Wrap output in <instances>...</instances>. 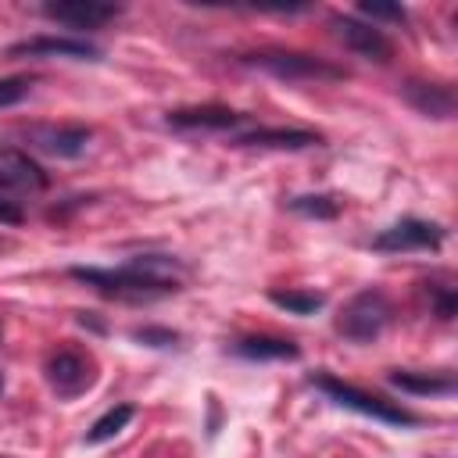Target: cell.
<instances>
[{"instance_id":"e0dca14e","label":"cell","mask_w":458,"mask_h":458,"mask_svg":"<svg viewBox=\"0 0 458 458\" xmlns=\"http://www.w3.org/2000/svg\"><path fill=\"white\" fill-rule=\"evenodd\" d=\"M132 415H136V408L132 404H114V408H107L89 429H86V444H104V440H111V437H118L129 422H132Z\"/></svg>"},{"instance_id":"d4e9b609","label":"cell","mask_w":458,"mask_h":458,"mask_svg":"<svg viewBox=\"0 0 458 458\" xmlns=\"http://www.w3.org/2000/svg\"><path fill=\"white\" fill-rule=\"evenodd\" d=\"M14 190H21V182H18V179H14V175H11V172L0 165V197H11Z\"/></svg>"},{"instance_id":"ffe728a7","label":"cell","mask_w":458,"mask_h":458,"mask_svg":"<svg viewBox=\"0 0 458 458\" xmlns=\"http://www.w3.org/2000/svg\"><path fill=\"white\" fill-rule=\"evenodd\" d=\"M358 14L369 18V25H376V21L408 25V11H404L401 4H386V0H361V4H358Z\"/></svg>"},{"instance_id":"277c9868","label":"cell","mask_w":458,"mask_h":458,"mask_svg":"<svg viewBox=\"0 0 458 458\" xmlns=\"http://www.w3.org/2000/svg\"><path fill=\"white\" fill-rule=\"evenodd\" d=\"M243 64L265 68L276 79L286 82H340L347 79V72L326 57L315 54H297V50H258V54H243Z\"/></svg>"},{"instance_id":"7c38bea8","label":"cell","mask_w":458,"mask_h":458,"mask_svg":"<svg viewBox=\"0 0 458 458\" xmlns=\"http://www.w3.org/2000/svg\"><path fill=\"white\" fill-rule=\"evenodd\" d=\"M29 143L43 154H54V157H79L86 147H89V129L86 125H32L29 132Z\"/></svg>"},{"instance_id":"ba28073f","label":"cell","mask_w":458,"mask_h":458,"mask_svg":"<svg viewBox=\"0 0 458 458\" xmlns=\"http://www.w3.org/2000/svg\"><path fill=\"white\" fill-rule=\"evenodd\" d=\"M39 11L43 18L72 25V29H100L122 14V7L107 0H47Z\"/></svg>"},{"instance_id":"30bf717a","label":"cell","mask_w":458,"mask_h":458,"mask_svg":"<svg viewBox=\"0 0 458 458\" xmlns=\"http://www.w3.org/2000/svg\"><path fill=\"white\" fill-rule=\"evenodd\" d=\"M233 147H268V150H308V147H322V132L311 129H268V125H250L247 132H236L229 140Z\"/></svg>"},{"instance_id":"8992f818","label":"cell","mask_w":458,"mask_h":458,"mask_svg":"<svg viewBox=\"0 0 458 458\" xmlns=\"http://www.w3.org/2000/svg\"><path fill=\"white\" fill-rule=\"evenodd\" d=\"M333 29L344 39V47L354 50L358 57H365V61L386 64L394 57V43L379 25H369V21L354 18V14H333Z\"/></svg>"},{"instance_id":"ac0fdd59","label":"cell","mask_w":458,"mask_h":458,"mask_svg":"<svg viewBox=\"0 0 458 458\" xmlns=\"http://www.w3.org/2000/svg\"><path fill=\"white\" fill-rule=\"evenodd\" d=\"M286 208L290 211H297V215H304V218H318V222H329V218H336L340 215V200L333 197V193H301V197H290L286 200Z\"/></svg>"},{"instance_id":"7a4b0ae2","label":"cell","mask_w":458,"mask_h":458,"mask_svg":"<svg viewBox=\"0 0 458 458\" xmlns=\"http://www.w3.org/2000/svg\"><path fill=\"white\" fill-rule=\"evenodd\" d=\"M311 386L322 390L333 404L351 408V411H358V415H369V419H376V422H386V426H419V415H415V411H408V408H401V404H390L386 397H376V394H369V390H358V386L344 383V379L333 376V372H315V376H311Z\"/></svg>"},{"instance_id":"3957f363","label":"cell","mask_w":458,"mask_h":458,"mask_svg":"<svg viewBox=\"0 0 458 458\" xmlns=\"http://www.w3.org/2000/svg\"><path fill=\"white\" fill-rule=\"evenodd\" d=\"M394 318V304L383 290H361L354 293L340 311H336V333L351 344H372L379 340V333L390 326Z\"/></svg>"},{"instance_id":"6da1fadb","label":"cell","mask_w":458,"mask_h":458,"mask_svg":"<svg viewBox=\"0 0 458 458\" xmlns=\"http://www.w3.org/2000/svg\"><path fill=\"white\" fill-rule=\"evenodd\" d=\"M68 276L93 286L104 297H114V301H157V297L182 290L186 265L179 258H168V254H140L118 268L72 265Z\"/></svg>"},{"instance_id":"4fadbf2b","label":"cell","mask_w":458,"mask_h":458,"mask_svg":"<svg viewBox=\"0 0 458 458\" xmlns=\"http://www.w3.org/2000/svg\"><path fill=\"white\" fill-rule=\"evenodd\" d=\"M404 100H408L419 114L437 118V122L451 118L454 107H458L454 89H451L447 82H419V79H411V82H404Z\"/></svg>"},{"instance_id":"52a82bcc","label":"cell","mask_w":458,"mask_h":458,"mask_svg":"<svg viewBox=\"0 0 458 458\" xmlns=\"http://www.w3.org/2000/svg\"><path fill=\"white\" fill-rule=\"evenodd\" d=\"M4 57H72V61H100V47L75 36H29L4 50Z\"/></svg>"},{"instance_id":"5bb4252c","label":"cell","mask_w":458,"mask_h":458,"mask_svg":"<svg viewBox=\"0 0 458 458\" xmlns=\"http://www.w3.org/2000/svg\"><path fill=\"white\" fill-rule=\"evenodd\" d=\"M233 354H240L247 361H297L301 347L283 336H240L233 344Z\"/></svg>"},{"instance_id":"cb8c5ba5","label":"cell","mask_w":458,"mask_h":458,"mask_svg":"<svg viewBox=\"0 0 458 458\" xmlns=\"http://www.w3.org/2000/svg\"><path fill=\"white\" fill-rule=\"evenodd\" d=\"M25 222V211L14 197H0V225H21Z\"/></svg>"},{"instance_id":"8fae6325","label":"cell","mask_w":458,"mask_h":458,"mask_svg":"<svg viewBox=\"0 0 458 458\" xmlns=\"http://www.w3.org/2000/svg\"><path fill=\"white\" fill-rule=\"evenodd\" d=\"M47 383L54 386L57 397H79L89 383H93V372H89V361L79 354V351H57L47 358Z\"/></svg>"},{"instance_id":"603a6c76","label":"cell","mask_w":458,"mask_h":458,"mask_svg":"<svg viewBox=\"0 0 458 458\" xmlns=\"http://www.w3.org/2000/svg\"><path fill=\"white\" fill-rule=\"evenodd\" d=\"M29 79L25 75H14V79H0V107H14L29 97Z\"/></svg>"},{"instance_id":"7402d4cb","label":"cell","mask_w":458,"mask_h":458,"mask_svg":"<svg viewBox=\"0 0 458 458\" xmlns=\"http://www.w3.org/2000/svg\"><path fill=\"white\" fill-rule=\"evenodd\" d=\"M426 290H429L433 311H437L444 322H447V318H454V311H458V293H454V286H440V283H429Z\"/></svg>"},{"instance_id":"44dd1931","label":"cell","mask_w":458,"mask_h":458,"mask_svg":"<svg viewBox=\"0 0 458 458\" xmlns=\"http://www.w3.org/2000/svg\"><path fill=\"white\" fill-rule=\"evenodd\" d=\"M132 340L143 347H175L182 336L168 326H140V329H132Z\"/></svg>"},{"instance_id":"5b68a950","label":"cell","mask_w":458,"mask_h":458,"mask_svg":"<svg viewBox=\"0 0 458 458\" xmlns=\"http://www.w3.org/2000/svg\"><path fill=\"white\" fill-rule=\"evenodd\" d=\"M444 225L426 222V218H401L379 236H372V250L383 254H404V250H440L444 243Z\"/></svg>"},{"instance_id":"9c48e42d","label":"cell","mask_w":458,"mask_h":458,"mask_svg":"<svg viewBox=\"0 0 458 458\" xmlns=\"http://www.w3.org/2000/svg\"><path fill=\"white\" fill-rule=\"evenodd\" d=\"M172 129H211V132H233L236 125H247L250 114L222 107V104H200V107H175L165 114Z\"/></svg>"},{"instance_id":"2e32d148","label":"cell","mask_w":458,"mask_h":458,"mask_svg":"<svg viewBox=\"0 0 458 458\" xmlns=\"http://www.w3.org/2000/svg\"><path fill=\"white\" fill-rule=\"evenodd\" d=\"M0 165L21 182V190H47V172L21 150H0Z\"/></svg>"},{"instance_id":"484cf974","label":"cell","mask_w":458,"mask_h":458,"mask_svg":"<svg viewBox=\"0 0 458 458\" xmlns=\"http://www.w3.org/2000/svg\"><path fill=\"white\" fill-rule=\"evenodd\" d=\"M0 390H4V376H0Z\"/></svg>"},{"instance_id":"d6986e66","label":"cell","mask_w":458,"mask_h":458,"mask_svg":"<svg viewBox=\"0 0 458 458\" xmlns=\"http://www.w3.org/2000/svg\"><path fill=\"white\" fill-rule=\"evenodd\" d=\"M268 301L290 315H315L326 304V297L315 290H268Z\"/></svg>"},{"instance_id":"9a60e30c","label":"cell","mask_w":458,"mask_h":458,"mask_svg":"<svg viewBox=\"0 0 458 458\" xmlns=\"http://www.w3.org/2000/svg\"><path fill=\"white\" fill-rule=\"evenodd\" d=\"M390 386L404 390V394H422V397H440L454 390V376L451 372H411V369H394Z\"/></svg>"}]
</instances>
